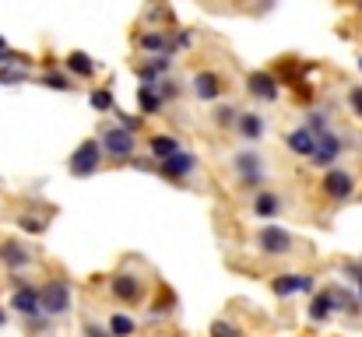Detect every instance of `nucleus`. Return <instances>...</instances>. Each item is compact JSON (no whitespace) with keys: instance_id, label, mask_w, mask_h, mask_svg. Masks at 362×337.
<instances>
[{"instance_id":"1","label":"nucleus","mask_w":362,"mask_h":337,"mask_svg":"<svg viewBox=\"0 0 362 337\" xmlns=\"http://www.w3.org/2000/svg\"><path fill=\"white\" fill-rule=\"evenodd\" d=\"M257 246L267 256H285V253H292V235L285 228H278V225H264L260 235H257Z\"/></svg>"},{"instance_id":"2","label":"nucleus","mask_w":362,"mask_h":337,"mask_svg":"<svg viewBox=\"0 0 362 337\" xmlns=\"http://www.w3.org/2000/svg\"><path fill=\"white\" fill-rule=\"evenodd\" d=\"M99 155H103V141H85L74 155H71V172L74 176H92L99 169Z\"/></svg>"},{"instance_id":"3","label":"nucleus","mask_w":362,"mask_h":337,"mask_svg":"<svg viewBox=\"0 0 362 337\" xmlns=\"http://www.w3.org/2000/svg\"><path fill=\"white\" fill-rule=\"evenodd\" d=\"M67 309H71V288H67L64 281H49V285L42 288V313L64 317Z\"/></svg>"},{"instance_id":"4","label":"nucleus","mask_w":362,"mask_h":337,"mask_svg":"<svg viewBox=\"0 0 362 337\" xmlns=\"http://www.w3.org/2000/svg\"><path fill=\"white\" fill-rule=\"evenodd\" d=\"M103 148L113 155V158H130L134 155V148H137V141H134V130L130 126H113V130H106L103 134Z\"/></svg>"},{"instance_id":"5","label":"nucleus","mask_w":362,"mask_h":337,"mask_svg":"<svg viewBox=\"0 0 362 337\" xmlns=\"http://www.w3.org/2000/svg\"><path fill=\"white\" fill-rule=\"evenodd\" d=\"M324 194H327L331 201H349V197L356 194V179H352L345 169H331V172L324 176Z\"/></svg>"},{"instance_id":"6","label":"nucleus","mask_w":362,"mask_h":337,"mask_svg":"<svg viewBox=\"0 0 362 337\" xmlns=\"http://www.w3.org/2000/svg\"><path fill=\"white\" fill-rule=\"evenodd\" d=\"M11 309H18L21 317L42 313V292H35V285H18L11 295Z\"/></svg>"},{"instance_id":"7","label":"nucleus","mask_w":362,"mask_h":337,"mask_svg":"<svg viewBox=\"0 0 362 337\" xmlns=\"http://www.w3.org/2000/svg\"><path fill=\"white\" fill-rule=\"evenodd\" d=\"M271 288H274V295L288 299L296 292H313V278H306V274H278Z\"/></svg>"},{"instance_id":"8","label":"nucleus","mask_w":362,"mask_h":337,"mask_svg":"<svg viewBox=\"0 0 362 337\" xmlns=\"http://www.w3.org/2000/svg\"><path fill=\"white\" fill-rule=\"evenodd\" d=\"M194 165H197V158H194V155L176 151L173 158H165V162L158 165V172H162V176H169V179H183V176H190V172H194Z\"/></svg>"},{"instance_id":"9","label":"nucleus","mask_w":362,"mask_h":337,"mask_svg":"<svg viewBox=\"0 0 362 337\" xmlns=\"http://www.w3.org/2000/svg\"><path fill=\"white\" fill-rule=\"evenodd\" d=\"M233 165L240 169L243 183H257V179L264 176V162H260V155H253V151H243V155H236V162H233Z\"/></svg>"},{"instance_id":"10","label":"nucleus","mask_w":362,"mask_h":337,"mask_svg":"<svg viewBox=\"0 0 362 337\" xmlns=\"http://www.w3.org/2000/svg\"><path fill=\"white\" fill-rule=\"evenodd\" d=\"M317 137H320V134H313L310 126H299V130H292V134H288V148H292L296 155L313 158V151H317Z\"/></svg>"},{"instance_id":"11","label":"nucleus","mask_w":362,"mask_h":337,"mask_svg":"<svg viewBox=\"0 0 362 337\" xmlns=\"http://www.w3.org/2000/svg\"><path fill=\"white\" fill-rule=\"evenodd\" d=\"M338 151H341V141H338L334 134H327V130H324V134L317 137V151H313V162H317V165H331V162L338 158Z\"/></svg>"},{"instance_id":"12","label":"nucleus","mask_w":362,"mask_h":337,"mask_svg":"<svg viewBox=\"0 0 362 337\" xmlns=\"http://www.w3.org/2000/svg\"><path fill=\"white\" fill-rule=\"evenodd\" d=\"M334 309H338V295H334V292H320V295L310 302V320H327Z\"/></svg>"},{"instance_id":"13","label":"nucleus","mask_w":362,"mask_h":337,"mask_svg":"<svg viewBox=\"0 0 362 337\" xmlns=\"http://www.w3.org/2000/svg\"><path fill=\"white\" fill-rule=\"evenodd\" d=\"M250 95L257 99H274L278 95V85L271 74H250Z\"/></svg>"},{"instance_id":"14","label":"nucleus","mask_w":362,"mask_h":337,"mask_svg":"<svg viewBox=\"0 0 362 337\" xmlns=\"http://www.w3.org/2000/svg\"><path fill=\"white\" fill-rule=\"evenodd\" d=\"M113 292L120 295L123 302H137V299H141V281L130 278V274H120V278L113 281Z\"/></svg>"},{"instance_id":"15","label":"nucleus","mask_w":362,"mask_h":337,"mask_svg":"<svg viewBox=\"0 0 362 337\" xmlns=\"http://www.w3.org/2000/svg\"><path fill=\"white\" fill-rule=\"evenodd\" d=\"M194 92H197V99H218L222 81H218L215 74H197V78H194Z\"/></svg>"},{"instance_id":"16","label":"nucleus","mask_w":362,"mask_h":337,"mask_svg":"<svg viewBox=\"0 0 362 337\" xmlns=\"http://www.w3.org/2000/svg\"><path fill=\"white\" fill-rule=\"evenodd\" d=\"M236 126H240V134L246 141H260V134H264V119L257 112H243L240 119H236Z\"/></svg>"},{"instance_id":"17","label":"nucleus","mask_w":362,"mask_h":337,"mask_svg":"<svg viewBox=\"0 0 362 337\" xmlns=\"http://www.w3.org/2000/svg\"><path fill=\"white\" fill-rule=\"evenodd\" d=\"M151 151H155V158H162V162H165V158H173V155H176V151H183V148H180V141H176V137L158 134V137H151Z\"/></svg>"},{"instance_id":"18","label":"nucleus","mask_w":362,"mask_h":337,"mask_svg":"<svg viewBox=\"0 0 362 337\" xmlns=\"http://www.w3.org/2000/svg\"><path fill=\"white\" fill-rule=\"evenodd\" d=\"M0 256H4L11 267H28V264H32V256H28L21 246H14V242H7V246L0 249Z\"/></svg>"},{"instance_id":"19","label":"nucleus","mask_w":362,"mask_h":337,"mask_svg":"<svg viewBox=\"0 0 362 337\" xmlns=\"http://www.w3.org/2000/svg\"><path fill=\"white\" fill-rule=\"evenodd\" d=\"M67 67H71L74 74H81V78H92V74H95V64H92L85 53H71V57H67Z\"/></svg>"},{"instance_id":"20","label":"nucleus","mask_w":362,"mask_h":337,"mask_svg":"<svg viewBox=\"0 0 362 337\" xmlns=\"http://www.w3.org/2000/svg\"><path fill=\"white\" fill-rule=\"evenodd\" d=\"M278 208H281V201H278L274 194H260V197L253 201V211H257V215H264V218L278 215Z\"/></svg>"},{"instance_id":"21","label":"nucleus","mask_w":362,"mask_h":337,"mask_svg":"<svg viewBox=\"0 0 362 337\" xmlns=\"http://www.w3.org/2000/svg\"><path fill=\"white\" fill-rule=\"evenodd\" d=\"M137 102H141V110L144 112H158V106H162V99L155 95V85L141 88V92H137Z\"/></svg>"},{"instance_id":"22","label":"nucleus","mask_w":362,"mask_h":337,"mask_svg":"<svg viewBox=\"0 0 362 337\" xmlns=\"http://www.w3.org/2000/svg\"><path fill=\"white\" fill-rule=\"evenodd\" d=\"M110 334H113V337H130V334H134V320L117 313V317L110 320Z\"/></svg>"},{"instance_id":"23","label":"nucleus","mask_w":362,"mask_h":337,"mask_svg":"<svg viewBox=\"0 0 362 337\" xmlns=\"http://www.w3.org/2000/svg\"><path fill=\"white\" fill-rule=\"evenodd\" d=\"M165 46V39L158 35V32H148V35H141V49H162Z\"/></svg>"},{"instance_id":"24","label":"nucleus","mask_w":362,"mask_h":337,"mask_svg":"<svg viewBox=\"0 0 362 337\" xmlns=\"http://www.w3.org/2000/svg\"><path fill=\"white\" fill-rule=\"evenodd\" d=\"M92 106H95V110H113V95H110V92H92Z\"/></svg>"},{"instance_id":"25","label":"nucleus","mask_w":362,"mask_h":337,"mask_svg":"<svg viewBox=\"0 0 362 337\" xmlns=\"http://www.w3.org/2000/svg\"><path fill=\"white\" fill-rule=\"evenodd\" d=\"M46 85L57 88V92H71V81H67L64 74H46Z\"/></svg>"},{"instance_id":"26","label":"nucleus","mask_w":362,"mask_h":337,"mask_svg":"<svg viewBox=\"0 0 362 337\" xmlns=\"http://www.w3.org/2000/svg\"><path fill=\"white\" fill-rule=\"evenodd\" d=\"M21 228H25V232H35V235H39V232H42L46 225H42V218H32V215H25V218H21Z\"/></svg>"},{"instance_id":"27","label":"nucleus","mask_w":362,"mask_h":337,"mask_svg":"<svg viewBox=\"0 0 362 337\" xmlns=\"http://www.w3.org/2000/svg\"><path fill=\"white\" fill-rule=\"evenodd\" d=\"M211 334H215V337H240V331H236V327H229V324H222V320H218V324H215V327H211Z\"/></svg>"},{"instance_id":"28","label":"nucleus","mask_w":362,"mask_h":337,"mask_svg":"<svg viewBox=\"0 0 362 337\" xmlns=\"http://www.w3.org/2000/svg\"><path fill=\"white\" fill-rule=\"evenodd\" d=\"M349 102H352V110L362 116V85H356V88L349 92Z\"/></svg>"},{"instance_id":"29","label":"nucleus","mask_w":362,"mask_h":337,"mask_svg":"<svg viewBox=\"0 0 362 337\" xmlns=\"http://www.w3.org/2000/svg\"><path fill=\"white\" fill-rule=\"evenodd\" d=\"M25 71H0V85H11V81H21Z\"/></svg>"},{"instance_id":"30","label":"nucleus","mask_w":362,"mask_h":337,"mask_svg":"<svg viewBox=\"0 0 362 337\" xmlns=\"http://www.w3.org/2000/svg\"><path fill=\"white\" fill-rule=\"evenodd\" d=\"M236 119H240V116H236L233 106H222V110H218V123H236Z\"/></svg>"},{"instance_id":"31","label":"nucleus","mask_w":362,"mask_h":337,"mask_svg":"<svg viewBox=\"0 0 362 337\" xmlns=\"http://www.w3.org/2000/svg\"><path fill=\"white\" fill-rule=\"evenodd\" d=\"M11 60H14V53H11V49L4 46V39H0V64H11Z\"/></svg>"},{"instance_id":"32","label":"nucleus","mask_w":362,"mask_h":337,"mask_svg":"<svg viewBox=\"0 0 362 337\" xmlns=\"http://www.w3.org/2000/svg\"><path fill=\"white\" fill-rule=\"evenodd\" d=\"M88 337H113L110 331H103V327H88Z\"/></svg>"},{"instance_id":"33","label":"nucleus","mask_w":362,"mask_h":337,"mask_svg":"<svg viewBox=\"0 0 362 337\" xmlns=\"http://www.w3.org/2000/svg\"><path fill=\"white\" fill-rule=\"evenodd\" d=\"M359 295H362V271H359Z\"/></svg>"},{"instance_id":"34","label":"nucleus","mask_w":362,"mask_h":337,"mask_svg":"<svg viewBox=\"0 0 362 337\" xmlns=\"http://www.w3.org/2000/svg\"><path fill=\"white\" fill-rule=\"evenodd\" d=\"M0 324H4V313H0Z\"/></svg>"},{"instance_id":"35","label":"nucleus","mask_w":362,"mask_h":337,"mask_svg":"<svg viewBox=\"0 0 362 337\" xmlns=\"http://www.w3.org/2000/svg\"><path fill=\"white\" fill-rule=\"evenodd\" d=\"M359 67H362V60H359Z\"/></svg>"}]
</instances>
